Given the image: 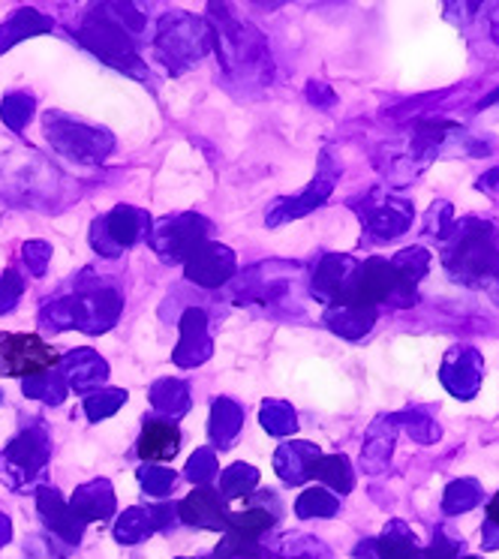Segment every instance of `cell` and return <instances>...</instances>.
Segmentation results:
<instances>
[{"mask_svg":"<svg viewBox=\"0 0 499 559\" xmlns=\"http://www.w3.org/2000/svg\"><path fill=\"white\" fill-rule=\"evenodd\" d=\"M449 277L470 289H485L499 274V231L490 219H454V229L439 247Z\"/></svg>","mask_w":499,"mask_h":559,"instance_id":"1","label":"cell"},{"mask_svg":"<svg viewBox=\"0 0 499 559\" xmlns=\"http://www.w3.org/2000/svg\"><path fill=\"white\" fill-rule=\"evenodd\" d=\"M277 521V511L250 506L241 511H226V535H238L243 542H259V535L269 533Z\"/></svg>","mask_w":499,"mask_h":559,"instance_id":"24","label":"cell"},{"mask_svg":"<svg viewBox=\"0 0 499 559\" xmlns=\"http://www.w3.org/2000/svg\"><path fill=\"white\" fill-rule=\"evenodd\" d=\"M181 449V433L169 421H147L139 439V457L145 463L171 461Z\"/></svg>","mask_w":499,"mask_h":559,"instance_id":"21","label":"cell"},{"mask_svg":"<svg viewBox=\"0 0 499 559\" xmlns=\"http://www.w3.org/2000/svg\"><path fill=\"white\" fill-rule=\"evenodd\" d=\"M322 457V451L313 445V442H301V439H293V442H286L277 449L274 454V469L281 475L283 481H289V485H305L307 478H310V469H313V463Z\"/></svg>","mask_w":499,"mask_h":559,"instance_id":"18","label":"cell"},{"mask_svg":"<svg viewBox=\"0 0 499 559\" xmlns=\"http://www.w3.org/2000/svg\"><path fill=\"white\" fill-rule=\"evenodd\" d=\"M37 506L39 514H43V521L51 526V533L61 535L63 542H70V545H79V542H82V535H85V521L70 509V502H63V497L55 487H39Z\"/></svg>","mask_w":499,"mask_h":559,"instance_id":"14","label":"cell"},{"mask_svg":"<svg viewBox=\"0 0 499 559\" xmlns=\"http://www.w3.org/2000/svg\"><path fill=\"white\" fill-rule=\"evenodd\" d=\"M151 403H154L157 413L178 418V415L190 409V389H187V382H181V379H159V382H154V389H151Z\"/></svg>","mask_w":499,"mask_h":559,"instance_id":"28","label":"cell"},{"mask_svg":"<svg viewBox=\"0 0 499 559\" xmlns=\"http://www.w3.org/2000/svg\"><path fill=\"white\" fill-rule=\"evenodd\" d=\"M482 547H485V550H499V526L497 523L485 521V526H482Z\"/></svg>","mask_w":499,"mask_h":559,"instance_id":"47","label":"cell"},{"mask_svg":"<svg viewBox=\"0 0 499 559\" xmlns=\"http://www.w3.org/2000/svg\"><path fill=\"white\" fill-rule=\"evenodd\" d=\"M51 31V22L37 10H19V13L0 27V51L13 49L15 43H22L27 37H37V34H46Z\"/></svg>","mask_w":499,"mask_h":559,"instance_id":"26","label":"cell"},{"mask_svg":"<svg viewBox=\"0 0 499 559\" xmlns=\"http://www.w3.org/2000/svg\"><path fill=\"white\" fill-rule=\"evenodd\" d=\"M325 325L343 341H361L377 325V310L373 307L331 305L325 310Z\"/></svg>","mask_w":499,"mask_h":559,"instance_id":"19","label":"cell"},{"mask_svg":"<svg viewBox=\"0 0 499 559\" xmlns=\"http://www.w3.org/2000/svg\"><path fill=\"white\" fill-rule=\"evenodd\" d=\"M485 379V358L473 346H451L442 367H439V382L458 401H473Z\"/></svg>","mask_w":499,"mask_h":559,"instance_id":"8","label":"cell"},{"mask_svg":"<svg viewBox=\"0 0 499 559\" xmlns=\"http://www.w3.org/2000/svg\"><path fill=\"white\" fill-rule=\"evenodd\" d=\"M262 427L269 430L271 437H293L298 430V418L289 403L269 401L262 406Z\"/></svg>","mask_w":499,"mask_h":559,"instance_id":"36","label":"cell"},{"mask_svg":"<svg viewBox=\"0 0 499 559\" xmlns=\"http://www.w3.org/2000/svg\"><path fill=\"white\" fill-rule=\"evenodd\" d=\"M257 485H259V469H253V466H243V463H235V466H229L226 473L219 475L217 493L223 497V502H226V499H243L257 490Z\"/></svg>","mask_w":499,"mask_h":559,"instance_id":"33","label":"cell"},{"mask_svg":"<svg viewBox=\"0 0 499 559\" xmlns=\"http://www.w3.org/2000/svg\"><path fill=\"white\" fill-rule=\"evenodd\" d=\"M463 559H482V557H463Z\"/></svg>","mask_w":499,"mask_h":559,"instance_id":"52","label":"cell"},{"mask_svg":"<svg viewBox=\"0 0 499 559\" xmlns=\"http://www.w3.org/2000/svg\"><path fill=\"white\" fill-rule=\"evenodd\" d=\"M337 511H341V497H334L325 487H307L295 502V514L301 521H307V518H334Z\"/></svg>","mask_w":499,"mask_h":559,"instance_id":"32","label":"cell"},{"mask_svg":"<svg viewBox=\"0 0 499 559\" xmlns=\"http://www.w3.org/2000/svg\"><path fill=\"white\" fill-rule=\"evenodd\" d=\"M139 481L145 487L147 493H154V497H166L171 493V487H175V473H171L169 466H157V463H147L139 469Z\"/></svg>","mask_w":499,"mask_h":559,"instance_id":"41","label":"cell"},{"mask_svg":"<svg viewBox=\"0 0 499 559\" xmlns=\"http://www.w3.org/2000/svg\"><path fill=\"white\" fill-rule=\"evenodd\" d=\"M61 365V355L37 334H7L0 331V377H39Z\"/></svg>","mask_w":499,"mask_h":559,"instance_id":"4","label":"cell"},{"mask_svg":"<svg viewBox=\"0 0 499 559\" xmlns=\"http://www.w3.org/2000/svg\"><path fill=\"white\" fill-rule=\"evenodd\" d=\"M10 535H13L10 518H7V514H0V545H7V542H10Z\"/></svg>","mask_w":499,"mask_h":559,"instance_id":"48","label":"cell"},{"mask_svg":"<svg viewBox=\"0 0 499 559\" xmlns=\"http://www.w3.org/2000/svg\"><path fill=\"white\" fill-rule=\"evenodd\" d=\"M175 365L195 367L211 358V337H207V319L202 310H187L181 317V343L175 349Z\"/></svg>","mask_w":499,"mask_h":559,"instance_id":"17","label":"cell"},{"mask_svg":"<svg viewBox=\"0 0 499 559\" xmlns=\"http://www.w3.org/2000/svg\"><path fill=\"white\" fill-rule=\"evenodd\" d=\"M46 461H49V437H46L43 427H34V430L22 433L7 449V466L13 469L22 485L31 481V478H37Z\"/></svg>","mask_w":499,"mask_h":559,"instance_id":"13","label":"cell"},{"mask_svg":"<svg viewBox=\"0 0 499 559\" xmlns=\"http://www.w3.org/2000/svg\"><path fill=\"white\" fill-rule=\"evenodd\" d=\"M310 478H317L325 485V490H331L334 497L337 493H349L355 487V473H353V463L346 454H331V457H319L313 463V469H310Z\"/></svg>","mask_w":499,"mask_h":559,"instance_id":"25","label":"cell"},{"mask_svg":"<svg viewBox=\"0 0 499 559\" xmlns=\"http://www.w3.org/2000/svg\"><path fill=\"white\" fill-rule=\"evenodd\" d=\"M121 313V295L111 289H97V293H82L61 298L51 305L43 317L55 329H79L87 334H99L115 325Z\"/></svg>","mask_w":499,"mask_h":559,"instance_id":"2","label":"cell"},{"mask_svg":"<svg viewBox=\"0 0 499 559\" xmlns=\"http://www.w3.org/2000/svg\"><path fill=\"white\" fill-rule=\"evenodd\" d=\"M183 267H187V280H193L205 289H217L235 274V253L223 243L205 241L183 262Z\"/></svg>","mask_w":499,"mask_h":559,"instance_id":"11","label":"cell"},{"mask_svg":"<svg viewBox=\"0 0 499 559\" xmlns=\"http://www.w3.org/2000/svg\"><path fill=\"white\" fill-rule=\"evenodd\" d=\"M334 181H337V169H331L329 157H322V171L317 175V181L307 187L305 193H298L295 199H283L269 211V226H281L286 219L305 217L313 207L325 205V199L334 190Z\"/></svg>","mask_w":499,"mask_h":559,"instance_id":"12","label":"cell"},{"mask_svg":"<svg viewBox=\"0 0 499 559\" xmlns=\"http://www.w3.org/2000/svg\"><path fill=\"white\" fill-rule=\"evenodd\" d=\"M151 533H154V521H151V511H145V509L123 511V518L118 521V526H115L118 542H127V545L142 542V538Z\"/></svg>","mask_w":499,"mask_h":559,"instance_id":"37","label":"cell"},{"mask_svg":"<svg viewBox=\"0 0 499 559\" xmlns=\"http://www.w3.org/2000/svg\"><path fill=\"white\" fill-rule=\"evenodd\" d=\"M373 545H377L379 559H406L418 550L413 530L403 521H391Z\"/></svg>","mask_w":499,"mask_h":559,"instance_id":"29","label":"cell"},{"mask_svg":"<svg viewBox=\"0 0 499 559\" xmlns=\"http://www.w3.org/2000/svg\"><path fill=\"white\" fill-rule=\"evenodd\" d=\"M430 259H433V255H430L427 247H406V250H401V253L394 255V259H389V262L406 283L418 286V283L427 277V271H430Z\"/></svg>","mask_w":499,"mask_h":559,"instance_id":"35","label":"cell"},{"mask_svg":"<svg viewBox=\"0 0 499 559\" xmlns=\"http://www.w3.org/2000/svg\"><path fill=\"white\" fill-rule=\"evenodd\" d=\"M243 425V413L226 397H219L211 409V437L217 442L219 449H229L231 439L238 437V430Z\"/></svg>","mask_w":499,"mask_h":559,"instance_id":"30","label":"cell"},{"mask_svg":"<svg viewBox=\"0 0 499 559\" xmlns=\"http://www.w3.org/2000/svg\"><path fill=\"white\" fill-rule=\"evenodd\" d=\"M25 289L22 277L15 271H3L0 277V313H10L15 305H19V295Z\"/></svg>","mask_w":499,"mask_h":559,"instance_id":"44","label":"cell"},{"mask_svg":"<svg viewBox=\"0 0 499 559\" xmlns=\"http://www.w3.org/2000/svg\"><path fill=\"white\" fill-rule=\"evenodd\" d=\"M463 547H466L463 538H451L449 533L437 530L433 542H430V547L425 550V559H461Z\"/></svg>","mask_w":499,"mask_h":559,"instance_id":"43","label":"cell"},{"mask_svg":"<svg viewBox=\"0 0 499 559\" xmlns=\"http://www.w3.org/2000/svg\"><path fill=\"white\" fill-rule=\"evenodd\" d=\"M482 502H485V487L478 485L475 478H454L445 487V493H442V511L449 518H458V514L478 509Z\"/></svg>","mask_w":499,"mask_h":559,"instance_id":"27","label":"cell"},{"mask_svg":"<svg viewBox=\"0 0 499 559\" xmlns=\"http://www.w3.org/2000/svg\"><path fill=\"white\" fill-rule=\"evenodd\" d=\"M0 401H3V397H0Z\"/></svg>","mask_w":499,"mask_h":559,"instance_id":"54","label":"cell"},{"mask_svg":"<svg viewBox=\"0 0 499 559\" xmlns=\"http://www.w3.org/2000/svg\"><path fill=\"white\" fill-rule=\"evenodd\" d=\"M214 475H217V457H214V451L211 449H199L187 463V478L199 487H207L214 481Z\"/></svg>","mask_w":499,"mask_h":559,"instance_id":"42","label":"cell"},{"mask_svg":"<svg viewBox=\"0 0 499 559\" xmlns=\"http://www.w3.org/2000/svg\"><path fill=\"white\" fill-rule=\"evenodd\" d=\"M497 286H499V274H497Z\"/></svg>","mask_w":499,"mask_h":559,"instance_id":"53","label":"cell"},{"mask_svg":"<svg viewBox=\"0 0 499 559\" xmlns=\"http://www.w3.org/2000/svg\"><path fill=\"white\" fill-rule=\"evenodd\" d=\"M454 219L458 217H454V207H451V202L439 199V202H433L430 211H427L425 235L427 238H437V243H442L451 235V229H454Z\"/></svg>","mask_w":499,"mask_h":559,"instance_id":"38","label":"cell"},{"mask_svg":"<svg viewBox=\"0 0 499 559\" xmlns=\"http://www.w3.org/2000/svg\"><path fill=\"white\" fill-rule=\"evenodd\" d=\"M475 190H478V193H499V166L485 171V175L475 181Z\"/></svg>","mask_w":499,"mask_h":559,"instance_id":"46","label":"cell"},{"mask_svg":"<svg viewBox=\"0 0 499 559\" xmlns=\"http://www.w3.org/2000/svg\"><path fill=\"white\" fill-rule=\"evenodd\" d=\"M145 229V217L135 211V207H115L109 217L94 226L91 238H94V247H97L103 255H118L123 247L139 241V235Z\"/></svg>","mask_w":499,"mask_h":559,"instance_id":"10","label":"cell"},{"mask_svg":"<svg viewBox=\"0 0 499 559\" xmlns=\"http://www.w3.org/2000/svg\"><path fill=\"white\" fill-rule=\"evenodd\" d=\"M487 521L497 523V526H499V493L490 499V506H487Z\"/></svg>","mask_w":499,"mask_h":559,"instance_id":"50","label":"cell"},{"mask_svg":"<svg viewBox=\"0 0 499 559\" xmlns=\"http://www.w3.org/2000/svg\"><path fill=\"white\" fill-rule=\"evenodd\" d=\"M70 509L82 518V521H106L115 511V493H111L109 481H91V485L79 487L73 493Z\"/></svg>","mask_w":499,"mask_h":559,"instance_id":"23","label":"cell"},{"mask_svg":"<svg viewBox=\"0 0 499 559\" xmlns=\"http://www.w3.org/2000/svg\"><path fill=\"white\" fill-rule=\"evenodd\" d=\"M226 502L214 487H195L190 497L183 499L178 518L190 526H202V530H223L226 533Z\"/></svg>","mask_w":499,"mask_h":559,"instance_id":"15","label":"cell"},{"mask_svg":"<svg viewBox=\"0 0 499 559\" xmlns=\"http://www.w3.org/2000/svg\"><path fill=\"white\" fill-rule=\"evenodd\" d=\"M490 106H499V87H494L487 97H482V103H478V109H490Z\"/></svg>","mask_w":499,"mask_h":559,"instance_id":"49","label":"cell"},{"mask_svg":"<svg viewBox=\"0 0 499 559\" xmlns=\"http://www.w3.org/2000/svg\"><path fill=\"white\" fill-rule=\"evenodd\" d=\"M31 115H34V99L27 97V94H13V97H7L0 103V118L7 121L10 130H25Z\"/></svg>","mask_w":499,"mask_h":559,"instance_id":"40","label":"cell"},{"mask_svg":"<svg viewBox=\"0 0 499 559\" xmlns=\"http://www.w3.org/2000/svg\"><path fill=\"white\" fill-rule=\"evenodd\" d=\"M63 377H67V389L75 391H94L99 389V382H106L109 377V367L106 361L94 355L91 349H79L70 355V361L61 367Z\"/></svg>","mask_w":499,"mask_h":559,"instance_id":"22","label":"cell"},{"mask_svg":"<svg viewBox=\"0 0 499 559\" xmlns=\"http://www.w3.org/2000/svg\"><path fill=\"white\" fill-rule=\"evenodd\" d=\"M205 231L207 223L202 217H195V214L163 219V223L154 226V247L169 262H187L205 243Z\"/></svg>","mask_w":499,"mask_h":559,"instance_id":"9","label":"cell"},{"mask_svg":"<svg viewBox=\"0 0 499 559\" xmlns=\"http://www.w3.org/2000/svg\"><path fill=\"white\" fill-rule=\"evenodd\" d=\"M358 211H361L365 229L373 241H394V238H401L403 231H409L415 219V207L409 199L385 195L379 193V190L367 195L365 207H358Z\"/></svg>","mask_w":499,"mask_h":559,"instance_id":"7","label":"cell"},{"mask_svg":"<svg viewBox=\"0 0 499 559\" xmlns=\"http://www.w3.org/2000/svg\"><path fill=\"white\" fill-rule=\"evenodd\" d=\"M355 265H358V262H355L353 255H325V259L319 262L317 274H313V293H317L322 301H334V305H337V298H341V293L346 289V283L353 277Z\"/></svg>","mask_w":499,"mask_h":559,"instance_id":"20","label":"cell"},{"mask_svg":"<svg viewBox=\"0 0 499 559\" xmlns=\"http://www.w3.org/2000/svg\"><path fill=\"white\" fill-rule=\"evenodd\" d=\"M46 135L61 154L82 159V163H99V159L109 157L111 147H115V139L106 130L75 123L70 118H63V115H49L46 118Z\"/></svg>","mask_w":499,"mask_h":559,"instance_id":"3","label":"cell"},{"mask_svg":"<svg viewBox=\"0 0 499 559\" xmlns=\"http://www.w3.org/2000/svg\"><path fill=\"white\" fill-rule=\"evenodd\" d=\"M397 418V427H403L409 437L415 439V442H421V445H433V442H439V437H442V430H439L437 418L427 413V409H406V413L394 415Z\"/></svg>","mask_w":499,"mask_h":559,"instance_id":"34","label":"cell"},{"mask_svg":"<svg viewBox=\"0 0 499 559\" xmlns=\"http://www.w3.org/2000/svg\"><path fill=\"white\" fill-rule=\"evenodd\" d=\"M157 51L169 61V67L183 70L187 63L199 61L207 51V31L202 27V22H195L190 15H166L159 25Z\"/></svg>","mask_w":499,"mask_h":559,"instance_id":"6","label":"cell"},{"mask_svg":"<svg viewBox=\"0 0 499 559\" xmlns=\"http://www.w3.org/2000/svg\"><path fill=\"white\" fill-rule=\"evenodd\" d=\"M490 37L497 39V46H499V7L494 10V15H490Z\"/></svg>","mask_w":499,"mask_h":559,"instance_id":"51","label":"cell"},{"mask_svg":"<svg viewBox=\"0 0 499 559\" xmlns=\"http://www.w3.org/2000/svg\"><path fill=\"white\" fill-rule=\"evenodd\" d=\"M123 31L127 27L121 22H115L106 10H97L87 19L85 27L79 31V37H82L87 49L106 63H111V67H118V70H139L133 43H130V37Z\"/></svg>","mask_w":499,"mask_h":559,"instance_id":"5","label":"cell"},{"mask_svg":"<svg viewBox=\"0 0 499 559\" xmlns=\"http://www.w3.org/2000/svg\"><path fill=\"white\" fill-rule=\"evenodd\" d=\"M397 418L394 415H382L377 418L370 430H367L365 445H361V469L367 475H379L389 466L391 454H394V439H397Z\"/></svg>","mask_w":499,"mask_h":559,"instance_id":"16","label":"cell"},{"mask_svg":"<svg viewBox=\"0 0 499 559\" xmlns=\"http://www.w3.org/2000/svg\"><path fill=\"white\" fill-rule=\"evenodd\" d=\"M49 259H51L49 243H43V241L25 243V262H27V267H31V274H34V277H43V274H46Z\"/></svg>","mask_w":499,"mask_h":559,"instance_id":"45","label":"cell"},{"mask_svg":"<svg viewBox=\"0 0 499 559\" xmlns=\"http://www.w3.org/2000/svg\"><path fill=\"white\" fill-rule=\"evenodd\" d=\"M123 403H127V391L121 389H109V391H99V394H91L85 401V413L91 421H99V418H109L121 409Z\"/></svg>","mask_w":499,"mask_h":559,"instance_id":"39","label":"cell"},{"mask_svg":"<svg viewBox=\"0 0 499 559\" xmlns=\"http://www.w3.org/2000/svg\"><path fill=\"white\" fill-rule=\"evenodd\" d=\"M25 397L58 406L67 397V377H63L61 365L51 367L46 373H39V377L25 379Z\"/></svg>","mask_w":499,"mask_h":559,"instance_id":"31","label":"cell"}]
</instances>
